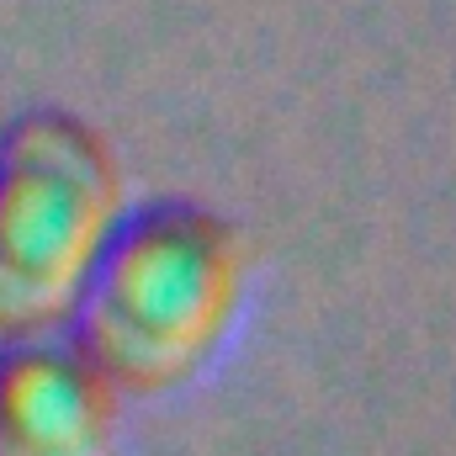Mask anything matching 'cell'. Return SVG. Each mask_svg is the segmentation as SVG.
<instances>
[{"instance_id": "7a4b0ae2", "label": "cell", "mask_w": 456, "mask_h": 456, "mask_svg": "<svg viewBox=\"0 0 456 456\" xmlns=\"http://www.w3.org/2000/svg\"><path fill=\"white\" fill-rule=\"evenodd\" d=\"M117 218L122 175L86 122L27 112L0 133V340L69 324Z\"/></svg>"}, {"instance_id": "3957f363", "label": "cell", "mask_w": 456, "mask_h": 456, "mask_svg": "<svg viewBox=\"0 0 456 456\" xmlns=\"http://www.w3.org/2000/svg\"><path fill=\"white\" fill-rule=\"evenodd\" d=\"M112 382L75 340H5L0 456H112Z\"/></svg>"}, {"instance_id": "6da1fadb", "label": "cell", "mask_w": 456, "mask_h": 456, "mask_svg": "<svg viewBox=\"0 0 456 456\" xmlns=\"http://www.w3.org/2000/svg\"><path fill=\"white\" fill-rule=\"evenodd\" d=\"M244 292L239 233L186 202L117 218L69 314L80 355L122 393H170L224 345Z\"/></svg>"}]
</instances>
